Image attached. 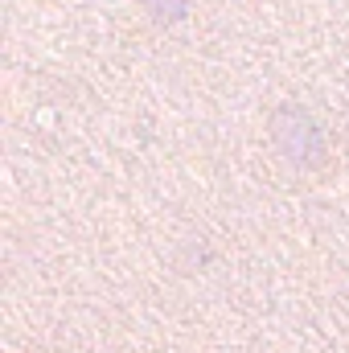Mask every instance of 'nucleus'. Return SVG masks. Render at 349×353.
I'll list each match as a JSON object with an SVG mask.
<instances>
[{
    "mask_svg": "<svg viewBox=\"0 0 349 353\" xmlns=\"http://www.w3.org/2000/svg\"><path fill=\"white\" fill-rule=\"evenodd\" d=\"M271 140L283 152V161H292L300 169H312L325 161V136L304 107H279L271 115Z\"/></svg>",
    "mask_w": 349,
    "mask_h": 353,
    "instance_id": "nucleus-1",
    "label": "nucleus"
}]
</instances>
